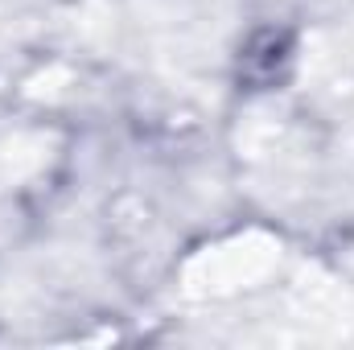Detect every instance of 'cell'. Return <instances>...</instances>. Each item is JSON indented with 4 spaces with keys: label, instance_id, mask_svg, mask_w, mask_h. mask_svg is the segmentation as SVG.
<instances>
[{
    "label": "cell",
    "instance_id": "6da1fadb",
    "mask_svg": "<svg viewBox=\"0 0 354 350\" xmlns=\"http://www.w3.org/2000/svg\"><path fill=\"white\" fill-rule=\"evenodd\" d=\"M292 66V33L284 29H260L248 37L243 54H239V83L256 91H268L276 83H284Z\"/></svg>",
    "mask_w": 354,
    "mask_h": 350
}]
</instances>
